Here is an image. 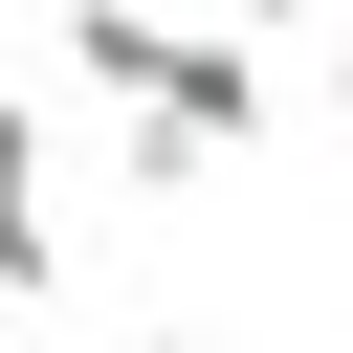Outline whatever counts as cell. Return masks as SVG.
<instances>
[{
  "label": "cell",
  "instance_id": "cell-5",
  "mask_svg": "<svg viewBox=\"0 0 353 353\" xmlns=\"http://www.w3.org/2000/svg\"><path fill=\"white\" fill-rule=\"evenodd\" d=\"M154 22H221V0H154Z\"/></svg>",
  "mask_w": 353,
  "mask_h": 353
},
{
  "label": "cell",
  "instance_id": "cell-3",
  "mask_svg": "<svg viewBox=\"0 0 353 353\" xmlns=\"http://www.w3.org/2000/svg\"><path fill=\"white\" fill-rule=\"evenodd\" d=\"M309 88H331V132H353V22H331V66H309Z\"/></svg>",
  "mask_w": 353,
  "mask_h": 353
},
{
  "label": "cell",
  "instance_id": "cell-2",
  "mask_svg": "<svg viewBox=\"0 0 353 353\" xmlns=\"http://www.w3.org/2000/svg\"><path fill=\"white\" fill-rule=\"evenodd\" d=\"M221 22H243V44H331L353 0H221Z\"/></svg>",
  "mask_w": 353,
  "mask_h": 353
},
{
  "label": "cell",
  "instance_id": "cell-4",
  "mask_svg": "<svg viewBox=\"0 0 353 353\" xmlns=\"http://www.w3.org/2000/svg\"><path fill=\"white\" fill-rule=\"evenodd\" d=\"M110 353H199V331H110Z\"/></svg>",
  "mask_w": 353,
  "mask_h": 353
},
{
  "label": "cell",
  "instance_id": "cell-1",
  "mask_svg": "<svg viewBox=\"0 0 353 353\" xmlns=\"http://www.w3.org/2000/svg\"><path fill=\"white\" fill-rule=\"evenodd\" d=\"M44 265H66V243H44V110H22V88H0V309H22V287H44Z\"/></svg>",
  "mask_w": 353,
  "mask_h": 353
},
{
  "label": "cell",
  "instance_id": "cell-6",
  "mask_svg": "<svg viewBox=\"0 0 353 353\" xmlns=\"http://www.w3.org/2000/svg\"><path fill=\"white\" fill-rule=\"evenodd\" d=\"M0 22H22V0H0Z\"/></svg>",
  "mask_w": 353,
  "mask_h": 353
}]
</instances>
